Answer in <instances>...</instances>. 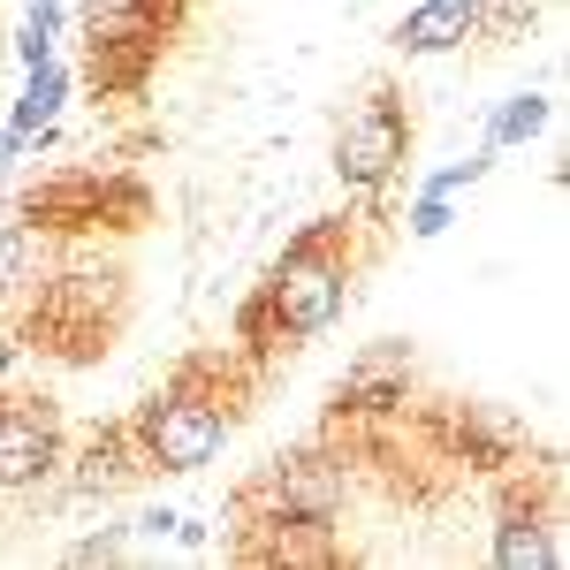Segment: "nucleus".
Returning <instances> with one entry per match:
<instances>
[{"label":"nucleus","instance_id":"423d86ee","mask_svg":"<svg viewBox=\"0 0 570 570\" xmlns=\"http://www.w3.org/2000/svg\"><path fill=\"white\" fill-rule=\"evenodd\" d=\"M403 351H365L357 357V373L343 381V403L351 411H381V403H403Z\"/></svg>","mask_w":570,"mask_h":570},{"label":"nucleus","instance_id":"0eeeda50","mask_svg":"<svg viewBox=\"0 0 570 570\" xmlns=\"http://www.w3.org/2000/svg\"><path fill=\"white\" fill-rule=\"evenodd\" d=\"M61 69H53V61H39V69H31V91H23V107H16V130H46V122H53V115H61Z\"/></svg>","mask_w":570,"mask_h":570},{"label":"nucleus","instance_id":"7ed1b4c3","mask_svg":"<svg viewBox=\"0 0 570 570\" xmlns=\"http://www.w3.org/2000/svg\"><path fill=\"white\" fill-rule=\"evenodd\" d=\"M395 160H403V115L373 99L351 130H343V183H357V190H365V183L389 176Z\"/></svg>","mask_w":570,"mask_h":570},{"label":"nucleus","instance_id":"39448f33","mask_svg":"<svg viewBox=\"0 0 570 570\" xmlns=\"http://www.w3.org/2000/svg\"><path fill=\"white\" fill-rule=\"evenodd\" d=\"M464 31H480V0H426V8L403 16L395 39L411 53H449V46H464Z\"/></svg>","mask_w":570,"mask_h":570},{"label":"nucleus","instance_id":"ddd939ff","mask_svg":"<svg viewBox=\"0 0 570 570\" xmlns=\"http://www.w3.org/2000/svg\"><path fill=\"white\" fill-rule=\"evenodd\" d=\"M0 373H8V343H0Z\"/></svg>","mask_w":570,"mask_h":570},{"label":"nucleus","instance_id":"f8f14e48","mask_svg":"<svg viewBox=\"0 0 570 570\" xmlns=\"http://www.w3.org/2000/svg\"><path fill=\"white\" fill-rule=\"evenodd\" d=\"M480 176H487V160H464V168H441L434 190H464V183H480Z\"/></svg>","mask_w":570,"mask_h":570},{"label":"nucleus","instance_id":"4468645a","mask_svg":"<svg viewBox=\"0 0 570 570\" xmlns=\"http://www.w3.org/2000/svg\"><path fill=\"white\" fill-rule=\"evenodd\" d=\"M39 8H53V0H39Z\"/></svg>","mask_w":570,"mask_h":570},{"label":"nucleus","instance_id":"20e7f679","mask_svg":"<svg viewBox=\"0 0 570 570\" xmlns=\"http://www.w3.org/2000/svg\"><path fill=\"white\" fill-rule=\"evenodd\" d=\"M53 464V426L39 411H0V487H31Z\"/></svg>","mask_w":570,"mask_h":570},{"label":"nucleus","instance_id":"f03ea898","mask_svg":"<svg viewBox=\"0 0 570 570\" xmlns=\"http://www.w3.org/2000/svg\"><path fill=\"white\" fill-rule=\"evenodd\" d=\"M335 312H343V274L320 252H297V259L282 266V282H274V320L289 335H320Z\"/></svg>","mask_w":570,"mask_h":570},{"label":"nucleus","instance_id":"f257e3e1","mask_svg":"<svg viewBox=\"0 0 570 570\" xmlns=\"http://www.w3.org/2000/svg\"><path fill=\"white\" fill-rule=\"evenodd\" d=\"M228 426H220L214 403H198V395H160L153 411H145V449H153V464L160 472H198V464H214Z\"/></svg>","mask_w":570,"mask_h":570},{"label":"nucleus","instance_id":"6e6552de","mask_svg":"<svg viewBox=\"0 0 570 570\" xmlns=\"http://www.w3.org/2000/svg\"><path fill=\"white\" fill-rule=\"evenodd\" d=\"M494 563L502 570H548L556 556H548V540L532 525H502V540H494Z\"/></svg>","mask_w":570,"mask_h":570},{"label":"nucleus","instance_id":"9d476101","mask_svg":"<svg viewBox=\"0 0 570 570\" xmlns=\"http://www.w3.org/2000/svg\"><path fill=\"white\" fill-rule=\"evenodd\" d=\"M411 228H419V236H441V228H449V190H426L419 214H411Z\"/></svg>","mask_w":570,"mask_h":570},{"label":"nucleus","instance_id":"1a4fd4ad","mask_svg":"<svg viewBox=\"0 0 570 570\" xmlns=\"http://www.w3.org/2000/svg\"><path fill=\"white\" fill-rule=\"evenodd\" d=\"M540 122H548V99H540V91H518V99L494 115V145H518V137H532Z\"/></svg>","mask_w":570,"mask_h":570},{"label":"nucleus","instance_id":"9b49d317","mask_svg":"<svg viewBox=\"0 0 570 570\" xmlns=\"http://www.w3.org/2000/svg\"><path fill=\"white\" fill-rule=\"evenodd\" d=\"M480 16H494V31H525V23H532V0H487Z\"/></svg>","mask_w":570,"mask_h":570}]
</instances>
